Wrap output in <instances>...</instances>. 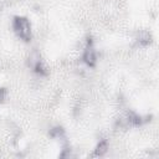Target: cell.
I'll use <instances>...</instances> for the list:
<instances>
[{"label":"cell","mask_w":159,"mask_h":159,"mask_svg":"<svg viewBox=\"0 0 159 159\" xmlns=\"http://www.w3.org/2000/svg\"><path fill=\"white\" fill-rule=\"evenodd\" d=\"M109 149V145H108V142L106 139H102L99 140V143L96 145L94 150H93V155L94 157H103Z\"/></svg>","instance_id":"obj_4"},{"label":"cell","mask_w":159,"mask_h":159,"mask_svg":"<svg viewBox=\"0 0 159 159\" xmlns=\"http://www.w3.org/2000/svg\"><path fill=\"white\" fill-rule=\"evenodd\" d=\"M12 31L16 35L17 39H20L21 41H31L32 35H34V30H32V24L31 21L25 17V16H15L11 24Z\"/></svg>","instance_id":"obj_1"},{"label":"cell","mask_w":159,"mask_h":159,"mask_svg":"<svg viewBox=\"0 0 159 159\" xmlns=\"http://www.w3.org/2000/svg\"><path fill=\"white\" fill-rule=\"evenodd\" d=\"M135 41L139 46H147L152 42V35L148 30H139L135 36Z\"/></svg>","instance_id":"obj_3"},{"label":"cell","mask_w":159,"mask_h":159,"mask_svg":"<svg viewBox=\"0 0 159 159\" xmlns=\"http://www.w3.org/2000/svg\"><path fill=\"white\" fill-rule=\"evenodd\" d=\"M6 96H7L6 89H5V88H2V87H0V103H1V102H4V101L6 99Z\"/></svg>","instance_id":"obj_5"},{"label":"cell","mask_w":159,"mask_h":159,"mask_svg":"<svg viewBox=\"0 0 159 159\" xmlns=\"http://www.w3.org/2000/svg\"><path fill=\"white\" fill-rule=\"evenodd\" d=\"M81 60L88 67H93L97 63V50L94 47V43L91 40H87L86 43L82 46Z\"/></svg>","instance_id":"obj_2"}]
</instances>
